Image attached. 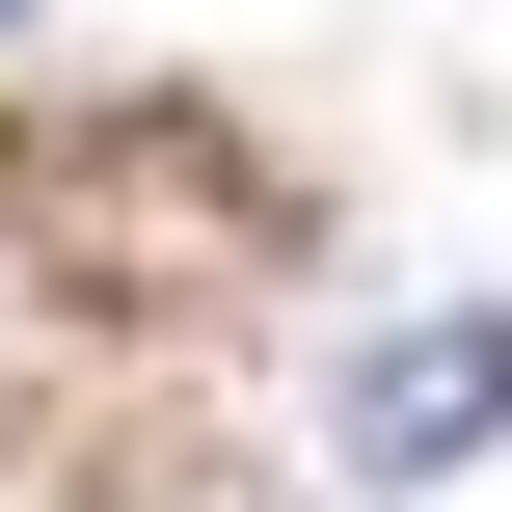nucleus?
Masks as SVG:
<instances>
[{
  "mask_svg": "<svg viewBox=\"0 0 512 512\" xmlns=\"http://www.w3.org/2000/svg\"><path fill=\"white\" fill-rule=\"evenodd\" d=\"M0 27H27V0H0Z\"/></svg>",
  "mask_w": 512,
  "mask_h": 512,
  "instance_id": "f03ea898",
  "label": "nucleus"
},
{
  "mask_svg": "<svg viewBox=\"0 0 512 512\" xmlns=\"http://www.w3.org/2000/svg\"><path fill=\"white\" fill-rule=\"evenodd\" d=\"M486 432H512V297L378 324V351H351V405H324V459H351V486H432V459H486Z\"/></svg>",
  "mask_w": 512,
  "mask_h": 512,
  "instance_id": "f257e3e1",
  "label": "nucleus"
}]
</instances>
